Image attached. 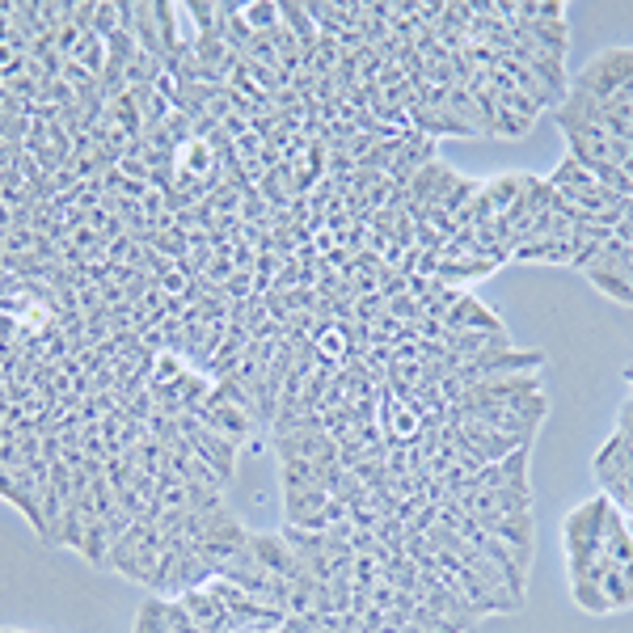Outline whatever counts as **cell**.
Segmentation results:
<instances>
[{
	"instance_id": "16",
	"label": "cell",
	"mask_w": 633,
	"mask_h": 633,
	"mask_svg": "<svg viewBox=\"0 0 633 633\" xmlns=\"http://www.w3.org/2000/svg\"><path fill=\"white\" fill-rule=\"evenodd\" d=\"M131 633H174V625H169V600L165 596H152L140 604L136 612V629Z\"/></svg>"
},
{
	"instance_id": "1",
	"label": "cell",
	"mask_w": 633,
	"mask_h": 633,
	"mask_svg": "<svg viewBox=\"0 0 633 633\" xmlns=\"http://www.w3.org/2000/svg\"><path fill=\"white\" fill-rule=\"evenodd\" d=\"M629 81H633V47H612V51H600L596 60H587V68L574 76L570 89H583L596 102H612Z\"/></svg>"
},
{
	"instance_id": "4",
	"label": "cell",
	"mask_w": 633,
	"mask_h": 633,
	"mask_svg": "<svg viewBox=\"0 0 633 633\" xmlns=\"http://www.w3.org/2000/svg\"><path fill=\"white\" fill-rule=\"evenodd\" d=\"M249 558H254L262 570H271V574H279V579H287V583H296L300 574H304V566H300V558L292 549H287V541L279 532H249Z\"/></svg>"
},
{
	"instance_id": "14",
	"label": "cell",
	"mask_w": 633,
	"mask_h": 633,
	"mask_svg": "<svg viewBox=\"0 0 633 633\" xmlns=\"http://www.w3.org/2000/svg\"><path fill=\"white\" fill-rule=\"evenodd\" d=\"M131 38L140 43V51L157 55V60H165V47H161V34H157V17H152V5H140L136 0V17H131Z\"/></svg>"
},
{
	"instance_id": "11",
	"label": "cell",
	"mask_w": 633,
	"mask_h": 633,
	"mask_svg": "<svg viewBox=\"0 0 633 633\" xmlns=\"http://www.w3.org/2000/svg\"><path fill=\"white\" fill-rule=\"evenodd\" d=\"M511 258L515 262H562V266H570L574 245H570V237H541V241L520 245Z\"/></svg>"
},
{
	"instance_id": "15",
	"label": "cell",
	"mask_w": 633,
	"mask_h": 633,
	"mask_svg": "<svg viewBox=\"0 0 633 633\" xmlns=\"http://www.w3.org/2000/svg\"><path fill=\"white\" fill-rule=\"evenodd\" d=\"M110 545H114V536H110L106 520H89V524H85L81 558H85L89 566H106V562H110Z\"/></svg>"
},
{
	"instance_id": "2",
	"label": "cell",
	"mask_w": 633,
	"mask_h": 633,
	"mask_svg": "<svg viewBox=\"0 0 633 633\" xmlns=\"http://www.w3.org/2000/svg\"><path fill=\"white\" fill-rule=\"evenodd\" d=\"M178 431L190 439V448H195V456L203 460V465L220 477V482H228L233 477V469H237V444L233 439H224L220 431H211V427H203V422L195 418V414H182L178 418Z\"/></svg>"
},
{
	"instance_id": "12",
	"label": "cell",
	"mask_w": 633,
	"mask_h": 633,
	"mask_svg": "<svg viewBox=\"0 0 633 633\" xmlns=\"http://www.w3.org/2000/svg\"><path fill=\"white\" fill-rule=\"evenodd\" d=\"M604 553L612 558V566H629L633 562V532L625 528L617 507H612L608 520H604Z\"/></svg>"
},
{
	"instance_id": "9",
	"label": "cell",
	"mask_w": 633,
	"mask_h": 633,
	"mask_svg": "<svg viewBox=\"0 0 633 633\" xmlns=\"http://www.w3.org/2000/svg\"><path fill=\"white\" fill-rule=\"evenodd\" d=\"M528 182H532V174H498V178L482 182V195L490 199L494 216H507V211L520 203V195L528 190Z\"/></svg>"
},
{
	"instance_id": "3",
	"label": "cell",
	"mask_w": 633,
	"mask_h": 633,
	"mask_svg": "<svg viewBox=\"0 0 633 633\" xmlns=\"http://www.w3.org/2000/svg\"><path fill=\"white\" fill-rule=\"evenodd\" d=\"M545 368V351H486L473 355L469 363L456 368L460 385H477V380H494V376H520V372H541Z\"/></svg>"
},
{
	"instance_id": "31",
	"label": "cell",
	"mask_w": 633,
	"mask_h": 633,
	"mask_svg": "<svg viewBox=\"0 0 633 633\" xmlns=\"http://www.w3.org/2000/svg\"><path fill=\"white\" fill-rule=\"evenodd\" d=\"M625 380H629V385H633V368H625Z\"/></svg>"
},
{
	"instance_id": "6",
	"label": "cell",
	"mask_w": 633,
	"mask_h": 633,
	"mask_svg": "<svg viewBox=\"0 0 633 633\" xmlns=\"http://www.w3.org/2000/svg\"><path fill=\"white\" fill-rule=\"evenodd\" d=\"M486 536H494V541H503L507 549L520 553V562L532 566V549H536V524H532V511L524 515H498V520H486L482 524Z\"/></svg>"
},
{
	"instance_id": "27",
	"label": "cell",
	"mask_w": 633,
	"mask_h": 633,
	"mask_svg": "<svg viewBox=\"0 0 633 633\" xmlns=\"http://www.w3.org/2000/svg\"><path fill=\"white\" fill-rule=\"evenodd\" d=\"M119 30V5H110V0H98V17H93V34L98 38H110Z\"/></svg>"
},
{
	"instance_id": "7",
	"label": "cell",
	"mask_w": 633,
	"mask_h": 633,
	"mask_svg": "<svg viewBox=\"0 0 633 633\" xmlns=\"http://www.w3.org/2000/svg\"><path fill=\"white\" fill-rule=\"evenodd\" d=\"M203 427H211V431H220L224 439H233V444L241 448V444H249V435L258 431V422L249 418V414H241L237 406H203L199 414H195Z\"/></svg>"
},
{
	"instance_id": "29",
	"label": "cell",
	"mask_w": 633,
	"mask_h": 633,
	"mask_svg": "<svg viewBox=\"0 0 633 633\" xmlns=\"http://www.w3.org/2000/svg\"><path fill=\"white\" fill-rule=\"evenodd\" d=\"M0 228H5V233H13V207H9V203H0Z\"/></svg>"
},
{
	"instance_id": "17",
	"label": "cell",
	"mask_w": 633,
	"mask_h": 633,
	"mask_svg": "<svg viewBox=\"0 0 633 633\" xmlns=\"http://www.w3.org/2000/svg\"><path fill=\"white\" fill-rule=\"evenodd\" d=\"M72 60L81 64L89 76H102V68H106V38H98V34H85L81 43H76V51H72Z\"/></svg>"
},
{
	"instance_id": "22",
	"label": "cell",
	"mask_w": 633,
	"mask_h": 633,
	"mask_svg": "<svg viewBox=\"0 0 633 633\" xmlns=\"http://www.w3.org/2000/svg\"><path fill=\"white\" fill-rule=\"evenodd\" d=\"M600 591H604V600L612 604V612H617V608H633V596H629V587H625V579H621V566H608V570H604Z\"/></svg>"
},
{
	"instance_id": "25",
	"label": "cell",
	"mask_w": 633,
	"mask_h": 633,
	"mask_svg": "<svg viewBox=\"0 0 633 633\" xmlns=\"http://www.w3.org/2000/svg\"><path fill=\"white\" fill-rule=\"evenodd\" d=\"M136 55H140V43H136V38H131L127 30H114L110 38H106V60H114V64H131V60H136Z\"/></svg>"
},
{
	"instance_id": "23",
	"label": "cell",
	"mask_w": 633,
	"mask_h": 633,
	"mask_svg": "<svg viewBox=\"0 0 633 633\" xmlns=\"http://www.w3.org/2000/svg\"><path fill=\"white\" fill-rule=\"evenodd\" d=\"M528 119H520V114H511L494 102V127H490V136H503V140H524L528 136Z\"/></svg>"
},
{
	"instance_id": "10",
	"label": "cell",
	"mask_w": 633,
	"mask_h": 633,
	"mask_svg": "<svg viewBox=\"0 0 633 633\" xmlns=\"http://www.w3.org/2000/svg\"><path fill=\"white\" fill-rule=\"evenodd\" d=\"M325 503H330V490H325V486L283 490V511H287V528H296L300 520H309V515L325 511Z\"/></svg>"
},
{
	"instance_id": "5",
	"label": "cell",
	"mask_w": 633,
	"mask_h": 633,
	"mask_svg": "<svg viewBox=\"0 0 633 633\" xmlns=\"http://www.w3.org/2000/svg\"><path fill=\"white\" fill-rule=\"evenodd\" d=\"M608 494H596V498H587V503L574 507L566 520H562V545L566 541H604V520H608Z\"/></svg>"
},
{
	"instance_id": "21",
	"label": "cell",
	"mask_w": 633,
	"mask_h": 633,
	"mask_svg": "<svg viewBox=\"0 0 633 633\" xmlns=\"http://www.w3.org/2000/svg\"><path fill=\"white\" fill-rule=\"evenodd\" d=\"M587 279L600 287V292L608 296V300H617V304H629L633 309V283L629 279H621L617 271H587Z\"/></svg>"
},
{
	"instance_id": "19",
	"label": "cell",
	"mask_w": 633,
	"mask_h": 633,
	"mask_svg": "<svg viewBox=\"0 0 633 633\" xmlns=\"http://www.w3.org/2000/svg\"><path fill=\"white\" fill-rule=\"evenodd\" d=\"M190 368L182 363V355L174 351H161L157 363H152V380H148V389H165V385H178V380L186 376Z\"/></svg>"
},
{
	"instance_id": "13",
	"label": "cell",
	"mask_w": 633,
	"mask_h": 633,
	"mask_svg": "<svg viewBox=\"0 0 633 633\" xmlns=\"http://www.w3.org/2000/svg\"><path fill=\"white\" fill-rule=\"evenodd\" d=\"M279 17H283V26L292 30V38L300 43V51H304V55H313L321 34H317V22L309 17V9L296 5V0H287V5H279Z\"/></svg>"
},
{
	"instance_id": "20",
	"label": "cell",
	"mask_w": 633,
	"mask_h": 633,
	"mask_svg": "<svg viewBox=\"0 0 633 633\" xmlns=\"http://www.w3.org/2000/svg\"><path fill=\"white\" fill-rule=\"evenodd\" d=\"M570 596H574V604H579L583 612H591V617H608V612H612V604L604 600V591L596 583H587V579H574Z\"/></svg>"
},
{
	"instance_id": "32",
	"label": "cell",
	"mask_w": 633,
	"mask_h": 633,
	"mask_svg": "<svg viewBox=\"0 0 633 633\" xmlns=\"http://www.w3.org/2000/svg\"><path fill=\"white\" fill-rule=\"evenodd\" d=\"M0 633H17V629H0Z\"/></svg>"
},
{
	"instance_id": "30",
	"label": "cell",
	"mask_w": 633,
	"mask_h": 633,
	"mask_svg": "<svg viewBox=\"0 0 633 633\" xmlns=\"http://www.w3.org/2000/svg\"><path fill=\"white\" fill-rule=\"evenodd\" d=\"M621 579H625V587H629V596H633V562H629V566H621Z\"/></svg>"
},
{
	"instance_id": "24",
	"label": "cell",
	"mask_w": 633,
	"mask_h": 633,
	"mask_svg": "<svg viewBox=\"0 0 633 633\" xmlns=\"http://www.w3.org/2000/svg\"><path fill=\"white\" fill-rule=\"evenodd\" d=\"M245 22L254 34H266L279 26V5L275 0H254V5H245Z\"/></svg>"
},
{
	"instance_id": "28",
	"label": "cell",
	"mask_w": 633,
	"mask_h": 633,
	"mask_svg": "<svg viewBox=\"0 0 633 633\" xmlns=\"http://www.w3.org/2000/svg\"><path fill=\"white\" fill-rule=\"evenodd\" d=\"M38 241H43V237H38L34 228H13V233L5 237V254H34Z\"/></svg>"
},
{
	"instance_id": "18",
	"label": "cell",
	"mask_w": 633,
	"mask_h": 633,
	"mask_svg": "<svg viewBox=\"0 0 633 633\" xmlns=\"http://www.w3.org/2000/svg\"><path fill=\"white\" fill-rule=\"evenodd\" d=\"M553 190H587V186H596V178H591L587 174V169L579 165V161H574V157H566L558 169H553V174L545 178Z\"/></svg>"
},
{
	"instance_id": "26",
	"label": "cell",
	"mask_w": 633,
	"mask_h": 633,
	"mask_svg": "<svg viewBox=\"0 0 633 633\" xmlns=\"http://www.w3.org/2000/svg\"><path fill=\"white\" fill-rule=\"evenodd\" d=\"M604 494H608V503L617 507L621 515H633V473H629V477H621V482L604 486Z\"/></svg>"
},
{
	"instance_id": "8",
	"label": "cell",
	"mask_w": 633,
	"mask_h": 633,
	"mask_svg": "<svg viewBox=\"0 0 633 633\" xmlns=\"http://www.w3.org/2000/svg\"><path fill=\"white\" fill-rule=\"evenodd\" d=\"M152 17H157V34H161V47H165V55H178V51H190L186 47V30H182V22H186V5H169V0H152Z\"/></svg>"
}]
</instances>
